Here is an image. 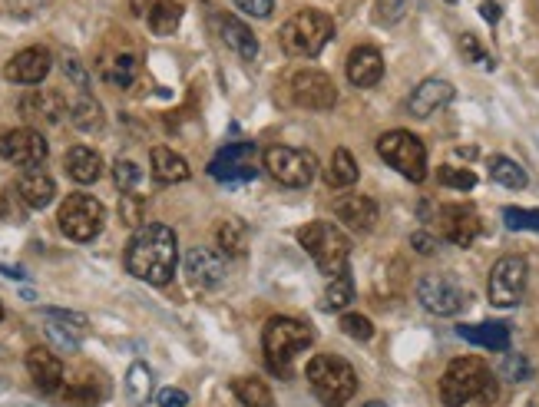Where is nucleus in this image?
Returning <instances> with one entry per match:
<instances>
[{"label": "nucleus", "mask_w": 539, "mask_h": 407, "mask_svg": "<svg viewBox=\"0 0 539 407\" xmlns=\"http://www.w3.org/2000/svg\"><path fill=\"white\" fill-rule=\"evenodd\" d=\"M179 265L176 232L163 222H146L126 245V272L146 285H169Z\"/></svg>", "instance_id": "nucleus-1"}, {"label": "nucleus", "mask_w": 539, "mask_h": 407, "mask_svg": "<svg viewBox=\"0 0 539 407\" xmlns=\"http://www.w3.org/2000/svg\"><path fill=\"white\" fill-rule=\"evenodd\" d=\"M497 381L480 358H457L440 378V401L444 407H463L470 401H493Z\"/></svg>", "instance_id": "nucleus-2"}, {"label": "nucleus", "mask_w": 539, "mask_h": 407, "mask_svg": "<svg viewBox=\"0 0 539 407\" xmlns=\"http://www.w3.org/2000/svg\"><path fill=\"white\" fill-rule=\"evenodd\" d=\"M308 384L325 407H344L358 391V374L338 355H315L308 361Z\"/></svg>", "instance_id": "nucleus-3"}, {"label": "nucleus", "mask_w": 539, "mask_h": 407, "mask_svg": "<svg viewBox=\"0 0 539 407\" xmlns=\"http://www.w3.org/2000/svg\"><path fill=\"white\" fill-rule=\"evenodd\" d=\"M298 242H301V249L315 259L321 275L338 278L348 272L351 242L338 226H331V222H308V226L298 232Z\"/></svg>", "instance_id": "nucleus-4"}, {"label": "nucleus", "mask_w": 539, "mask_h": 407, "mask_svg": "<svg viewBox=\"0 0 539 407\" xmlns=\"http://www.w3.org/2000/svg\"><path fill=\"white\" fill-rule=\"evenodd\" d=\"M331 37H334V20L328 14H321V10H301V14H295L278 30L282 50L288 57H301V60L318 57L328 47Z\"/></svg>", "instance_id": "nucleus-5"}, {"label": "nucleus", "mask_w": 539, "mask_h": 407, "mask_svg": "<svg viewBox=\"0 0 539 407\" xmlns=\"http://www.w3.org/2000/svg\"><path fill=\"white\" fill-rule=\"evenodd\" d=\"M311 328L301 325L298 318H272L262 331L265 361L275 374H288V364L311 345Z\"/></svg>", "instance_id": "nucleus-6"}, {"label": "nucleus", "mask_w": 539, "mask_h": 407, "mask_svg": "<svg viewBox=\"0 0 539 407\" xmlns=\"http://www.w3.org/2000/svg\"><path fill=\"white\" fill-rule=\"evenodd\" d=\"M377 156H381L391 169H397L404 179H411V182L427 179V149L414 133H407V130L384 133L377 139Z\"/></svg>", "instance_id": "nucleus-7"}, {"label": "nucleus", "mask_w": 539, "mask_h": 407, "mask_svg": "<svg viewBox=\"0 0 539 407\" xmlns=\"http://www.w3.org/2000/svg\"><path fill=\"white\" fill-rule=\"evenodd\" d=\"M60 232L73 242H90L100 235L103 222H106V209L100 199L83 196V192H73V196L63 199V206L57 212Z\"/></svg>", "instance_id": "nucleus-8"}, {"label": "nucleus", "mask_w": 539, "mask_h": 407, "mask_svg": "<svg viewBox=\"0 0 539 407\" xmlns=\"http://www.w3.org/2000/svg\"><path fill=\"white\" fill-rule=\"evenodd\" d=\"M265 169L275 182L288 189H305L318 176V156L295 146H272L265 149Z\"/></svg>", "instance_id": "nucleus-9"}, {"label": "nucleus", "mask_w": 539, "mask_h": 407, "mask_svg": "<svg viewBox=\"0 0 539 407\" xmlns=\"http://www.w3.org/2000/svg\"><path fill=\"white\" fill-rule=\"evenodd\" d=\"M526 275H530V265H526L523 255H503V259L493 265L487 295L497 308H516L523 302L526 292Z\"/></svg>", "instance_id": "nucleus-10"}, {"label": "nucleus", "mask_w": 539, "mask_h": 407, "mask_svg": "<svg viewBox=\"0 0 539 407\" xmlns=\"http://www.w3.org/2000/svg\"><path fill=\"white\" fill-rule=\"evenodd\" d=\"M209 176L225 182V186L252 182L258 176V146L249 143V139H239V143L222 146L209 163Z\"/></svg>", "instance_id": "nucleus-11"}, {"label": "nucleus", "mask_w": 539, "mask_h": 407, "mask_svg": "<svg viewBox=\"0 0 539 407\" xmlns=\"http://www.w3.org/2000/svg\"><path fill=\"white\" fill-rule=\"evenodd\" d=\"M417 302L424 305L430 315L454 318L467 308V292H463L457 278L450 275H424L417 282Z\"/></svg>", "instance_id": "nucleus-12"}, {"label": "nucleus", "mask_w": 539, "mask_h": 407, "mask_svg": "<svg viewBox=\"0 0 539 407\" xmlns=\"http://www.w3.org/2000/svg\"><path fill=\"white\" fill-rule=\"evenodd\" d=\"M47 139L43 133L30 130V126H20V130H10L0 136V156L7 159V163H14L20 169H37L43 166V159H47Z\"/></svg>", "instance_id": "nucleus-13"}, {"label": "nucleus", "mask_w": 539, "mask_h": 407, "mask_svg": "<svg viewBox=\"0 0 539 407\" xmlns=\"http://www.w3.org/2000/svg\"><path fill=\"white\" fill-rule=\"evenodd\" d=\"M291 96H295V103L305 106V110H331V106L338 103V87H334L328 73L308 67L291 77Z\"/></svg>", "instance_id": "nucleus-14"}, {"label": "nucleus", "mask_w": 539, "mask_h": 407, "mask_svg": "<svg viewBox=\"0 0 539 407\" xmlns=\"http://www.w3.org/2000/svg\"><path fill=\"white\" fill-rule=\"evenodd\" d=\"M437 222H440V235H444L447 242L460 245V249H470V245L477 242V235H480V216H477V209L463 206V202L440 209V212H437Z\"/></svg>", "instance_id": "nucleus-15"}, {"label": "nucleus", "mask_w": 539, "mask_h": 407, "mask_svg": "<svg viewBox=\"0 0 539 407\" xmlns=\"http://www.w3.org/2000/svg\"><path fill=\"white\" fill-rule=\"evenodd\" d=\"M50 53L43 47H27L20 50L17 57H10V63L4 67V77L10 83H24V87H37V83L47 80L50 73Z\"/></svg>", "instance_id": "nucleus-16"}, {"label": "nucleus", "mask_w": 539, "mask_h": 407, "mask_svg": "<svg viewBox=\"0 0 539 407\" xmlns=\"http://www.w3.org/2000/svg\"><path fill=\"white\" fill-rule=\"evenodd\" d=\"M334 216H338L351 232H371L377 226V202L361 192H348V196L334 199Z\"/></svg>", "instance_id": "nucleus-17"}, {"label": "nucleus", "mask_w": 539, "mask_h": 407, "mask_svg": "<svg viewBox=\"0 0 539 407\" xmlns=\"http://www.w3.org/2000/svg\"><path fill=\"white\" fill-rule=\"evenodd\" d=\"M450 100H454V83L434 77V80L417 83V90L411 93V100H407V110H411L417 120H427V116H434L437 110H444Z\"/></svg>", "instance_id": "nucleus-18"}, {"label": "nucleus", "mask_w": 539, "mask_h": 407, "mask_svg": "<svg viewBox=\"0 0 539 407\" xmlns=\"http://www.w3.org/2000/svg\"><path fill=\"white\" fill-rule=\"evenodd\" d=\"M186 275L196 288H215L225 278V259L212 249H189L186 255Z\"/></svg>", "instance_id": "nucleus-19"}, {"label": "nucleus", "mask_w": 539, "mask_h": 407, "mask_svg": "<svg viewBox=\"0 0 539 407\" xmlns=\"http://www.w3.org/2000/svg\"><path fill=\"white\" fill-rule=\"evenodd\" d=\"M27 371L43 394H57L63 388V361L47 348H30L27 351Z\"/></svg>", "instance_id": "nucleus-20"}, {"label": "nucleus", "mask_w": 539, "mask_h": 407, "mask_svg": "<svg viewBox=\"0 0 539 407\" xmlns=\"http://www.w3.org/2000/svg\"><path fill=\"white\" fill-rule=\"evenodd\" d=\"M47 335L57 348L63 351H77L80 348V338L86 331V318L83 315H73V312H60V308H47Z\"/></svg>", "instance_id": "nucleus-21"}, {"label": "nucleus", "mask_w": 539, "mask_h": 407, "mask_svg": "<svg viewBox=\"0 0 539 407\" xmlns=\"http://www.w3.org/2000/svg\"><path fill=\"white\" fill-rule=\"evenodd\" d=\"M384 77V57L381 50L374 47H354L351 57H348V80L354 87L368 90V87H377Z\"/></svg>", "instance_id": "nucleus-22"}, {"label": "nucleus", "mask_w": 539, "mask_h": 407, "mask_svg": "<svg viewBox=\"0 0 539 407\" xmlns=\"http://www.w3.org/2000/svg\"><path fill=\"white\" fill-rule=\"evenodd\" d=\"M70 106L67 100L57 93V90H34L30 96L20 100V113L27 116V120H40V123H60V116L67 113Z\"/></svg>", "instance_id": "nucleus-23"}, {"label": "nucleus", "mask_w": 539, "mask_h": 407, "mask_svg": "<svg viewBox=\"0 0 539 407\" xmlns=\"http://www.w3.org/2000/svg\"><path fill=\"white\" fill-rule=\"evenodd\" d=\"M17 196L24 199L27 209H47L53 196H57V186H53V179L43 169H27L17 179Z\"/></svg>", "instance_id": "nucleus-24"}, {"label": "nucleus", "mask_w": 539, "mask_h": 407, "mask_svg": "<svg viewBox=\"0 0 539 407\" xmlns=\"http://www.w3.org/2000/svg\"><path fill=\"white\" fill-rule=\"evenodd\" d=\"M457 335L463 341L477 348H487V351H506L510 348V328L497 325V321H487V325H460Z\"/></svg>", "instance_id": "nucleus-25"}, {"label": "nucleus", "mask_w": 539, "mask_h": 407, "mask_svg": "<svg viewBox=\"0 0 539 407\" xmlns=\"http://www.w3.org/2000/svg\"><path fill=\"white\" fill-rule=\"evenodd\" d=\"M103 173V159L96 149L90 146H73L67 153V176L73 182H80V186H90V182H96Z\"/></svg>", "instance_id": "nucleus-26"}, {"label": "nucleus", "mask_w": 539, "mask_h": 407, "mask_svg": "<svg viewBox=\"0 0 539 407\" xmlns=\"http://www.w3.org/2000/svg\"><path fill=\"white\" fill-rule=\"evenodd\" d=\"M153 176H156V182H163V186H176V182L189 179V163L179 153H172V149L156 146L153 149Z\"/></svg>", "instance_id": "nucleus-27"}, {"label": "nucleus", "mask_w": 539, "mask_h": 407, "mask_svg": "<svg viewBox=\"0 0 539 407\" xmlns=\"http://www.w3.org/2000/svg\"><path fill=\"white\" fill-rule=\"evenodd\" d=\"M103 80L106 83H113V87H133L136 83V73H139V60L133 57L129 50H120V53H110V57L103 60Z\"/></svg>", "instance_id": "nucleus-28"}, {"label": "nucleus", "mask_w": 539, "mask_h": 407, "mask_svg": "<svg viewBox=\"0 0 539 407\" xmlns=\"http://www.w3.org/2000/svg\"><path fill=\"white\" fill-rule=\"evenodd\" d=\"M222 40L229 44L242 60H255L258 57V40L249 27L242 24L239 17H222Z\"/></svg>", "instance_id": "nucleus-29"}, {"label": "nucleus", "mask_w": 539, "mask_h": 407, "mask_svg": "<svg viewBox=\"0 0 539 407\" xmlns=\"http://www.w3.org/2000/svg\"><path fill=\"white\" fill-rule=\"evenodd\" d=\"M70 123L77 126V130H83V133H96L103 126V110H100V103L93 100L90 93L86 90H80V96L77 100L70 103Z\"/></svg>", "instance_id": "nucleus-30"}, {"label": "nucleus", "mask_w": 539, "mask_h": 407, "mask_svg": "<svg viewBox=\"0 0 539 407\" xmlns=\"http://www.w3.org/2000/svg\"><path fill=\"white\" fill-rule=\"evenodd\" d=\"M325 179L331 189H348L358 182V163H354V156L348 149H334L331 153V163L325 169Z\"/></svg>", "instance_id": "nucleus-31"}, {"label": "nucleus", "mask_w": 539, "mask_h": 407, "mask_svg": "<svg viewBox=\"0 0 539 407\" xmlns=\"http://www.w3.org/2000/svg\"><path fill=\"white\" fill-rule=\"evenodd\" d=\"M126 394L133 407H146L149 398H153V371L146 368L143 361H136L126 374Z\"/></svg>", "instance_id": "nucleus-32"}, {"label": "nucleus", "mask_w": 539, "mask_h": 407, "mask_svg": "<svg viewBox=\"0 0 539 407\" xmlns=\"http://www.w3.org/2000/svg\"><path fill=\"white\" fill-rule=\"evenodd\" d=\"M179 20H182V7L176 0H156L153 10H149V30H153L156 37L176 34Z\"/></svg>", "instance_id": "nucleus-33"}, {"label": "nucleus", "mask_w": 539, "mask_h": 407, "mask_svg": "<svg viewBox=\"0 0 539 407\" xmlns=\"http://www.w3.org/2000/svg\"><path fill=\"white\" fill-rule=\"evenodd\" d=\"M232 394L242 401V407H275V398H272V391H268V384L258 381V378H235Z\"/></svg>", "instance_id": "nucleus-34"}, {"label": "nucleus", "mask_w": 539, "mask_h": 407, "mask_svg": "<svg viewBox=\"0 0 539 407\" xmlns=\"http://www.w3.org/2000/svg\"><path fill=\"white\" fill-rule=\"evenodd\" d=\"M219 249L225 255H245V249H249V226L242 219H225L219 226Z\"/></svg>", "instance_id": "nucleus-35"}, {"label": "nucleus", "mask_w": 539, "mask_h": 407, "mask_svg": "<svg viewBox=\"0 0 539 407\" xmlns=\"http://www.w3.org/2000/svg\"><path fill=\"white\" fill-rule=\"evenodd\" d=\"M490 179L493 182H500V186L506 189H523L526 182V169L520 163H513V159H506V156H493L490 159Z\"/></svg>", "instance_id": "nucleus-36"}, {"label": "nucleus", "mask_w": 539, "mask_h": 407, "mask_svg": "<svg viewBox=\"0 0 539 407\" xmlns=\"http://www.w3.org/2000/svg\"><path fill=\"white\" fill-rule=\"evenodd\" d=\"M354 302V282L351 275L344 272L338 278H328V288H325V308L328 312H338V308H348Z\"/></svg>", "instance_id": "nucleus-37"}, {"label": "nucleus", "mask_w": 539, "mask_h": 407, "mask_svg": "<svg viewBox=\"0 0 539 407\" xmlns=\"http://www.w3.org/2000/svg\"><path fill=\"white\" fill-rule=\"evenodd\" d=\"M503 222H506V229H513V232H539V209L506 206L503 209Z\"/></svg>", "instance_id": "nucleus-38"}, {"label": "nucleus", "mask_w": 539, "mask_h": 407, "mask_svg": "<svg viewBox=\"0 0 539 407\" xmlns=\"http://www.w3.org/2000/svg\"><path fill=\"white\" fill-rule=\"evenodd\" d=\"M113 182L120 192H133L139 182H143V169H139L133 159H116L113 163Z\"/></svg>", "instance_id": "nucleus-39"}, {"label": "nucleus", "mask_w": 539, "mask_h": 407, "mask_svg": "<svg viewBox=\"0 0 539 407\" xmlns=\"http://www.w3.org/2000/svg\"><path fill=\"white\" fill-rule=\"evenodd\" d=\"M143 216H146V202H143V196L123 192V199H120V222H123V226H129V229L146 226Z\"/></svg>", "instance_id": "nucleus-40"}, {"label": "nucleus", "mask_w": 539, "mask_h": 407, "mask_svg": "<svg viewBox=\"0 0 539 407\" xmlns=\"http://www.w3.org/2000/svg\"><path fill=\"white\" fill-rule=\"evenodd\" d=\"M530 361H526L523 355H506L503 364H500V378L503 381H513V384H520V381H530Z\"/></svg>", "instance_id": "nucleus-41"}, {"label": "nucleus", "mask_w": 539, "mask_h": 407, "mask_svg": "<svg viewBox=\"0 0 539 407\" xmlns=\"http://www.w3.org/2000/svg\"><path fill=\"white\" fill-rule=\"evenodd\" d=\"M437 179H440V186H450V189H460V192L477 186V176H473L470 169H457V166H444Z\"/></svg>", "instance_id": "nucleus-42"}, {"label": "nucleus", "mask_w": 539, "mask_h": 407, "mask_svg": "<svg viewBox=\"0 0 539 407\" xmlns=\"http://www.w3.org/2000/svg\"><path fill=\"white\" fill-rule=\"evenodd\" d=\"M341 328H344V335L354 338V341H371L374 338V325L364 315H344Z\"/></svg>", "instance_id": "nucleus-43"}, {"label": "nucleus", "mask_w": 539, "mask_h": 407, "mask_svg": "<svg viewBox=\"0 0 539 407\" xmlns=\"http://www.w3.org/2000/svg\"><path fill=\"white\" fill-rule=\"evenodd\" d=\"M460 50H463V57L467 60H473V63H480V67H487V70H493V60L483 53V47L477 44V37L473 34H463L460 37Z\"/></svg>", "instance_id": "nucleus-44"}, {"label": "nucleus", "mask_w": 539, "mask_h": 407, "mask_svg": "<svg viewBox=\"0 0 539 407\" xmlns=\"http://www.w3.org/2000/svg\"><path fill=\"white\" fill-rule=\"evenodd\" d=\"M235 7H239L242 14H249V17L265 20V17H272V10H275V0H235Z\"/></svg>", "instance_id": "nucleus-45"}, {"label": "nucleus", "mask_w": 539, "mask_h": 407, "mask_svg": "<svg viewBox=\"0 0 539 407\" xmlns=\"http://www.w3.org/2000/svg\"><path fill=\"white\" fill-rule=\"evenodd\" d=\"M159 407H189V394L179 388H166L159 394Z\"/></svg>", "instance_id": "nucleus-46"}, {"label": "nucleus", "mask_w": 539, "mask_h": 407, "mask_svg": "<svg viewBox=\"0 0 539 407\" xmlns=\"http://www.w3.org/2000/svg\"><path fill=\"white\" fill-rule=\"evenodd\" d=\"M411 245L420 252V255H434L437 252V239L430 232H414L411 235Z\"/></svg>", "instance_id": "nucleus-47"}, {"label": "nucleus", "mask_w": 539, "mask_h": 407, "mask_svg": "<svg viewBox=\"0 0 539 407\" xmlns=\"http://www.w3.org/2000/svg\"><path fill=\"white\" fill-rule=\"evenodd\" d=\"M483 20H490V24H497V20H500V7L497 4H493V0H483Z\"/></svg>", "instance_id": "nucleus-48"}, {"label": "nucleus", "mask_w": 539, "mask_h": 407, "mask_svg": "<svg viewBox=\"0 0 539 407\" xmlns=\"http://www.w3.org/2000/svg\"><path fill=\"white\" fill-rule=\"evenodd\" d=\"M0 272L10 275V278H24V272H20V269H7V265H0Z\"/></svg>", "instance_id": "nucleus-49"}, {"label": "nucleus", "mask_w": 539, "mask_h": 407, "mask_svg": "<svg viewBox=\"0 0 539 407\" xmlns=\"http://www.w3.org/2000/svg\"><path fill=\"white\" fill-rule=\"evenodd\" d=\"M364 407H387V404H381V401H368V404H364Z\"/></svg>", "instance_id": "nucleus-50"}, {"label": "nucleus", "mask_w": 539, "mask_h": 407, "mask_svg": "<svg viewBox=\"0 0 539 407\" xmlns=\"http://www.w3.org/2000/svg\"><path fill=\"white\" fill-rule=\"evenodd\" d=\"M447 4H457V0H447Z\"/></svg>", "instance_id": "nucleus-51"}, {"label": "nucleus", "mask_w": 539, "mask_h": 407, "mask_svg": "<svg viewBox=\"0 0 539 407\" xmlns=\"http://www.w3.org/2000/svg\"><path fill=\"white\" fill-rule=\"evenodd\" d=\"M0 318H4V308H0Z\"/></svg>", "instance_id": "nucleus-52"}]
</instances>
